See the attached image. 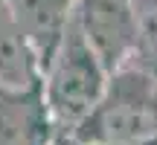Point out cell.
<instances>
[{"mask_svg": "<svg viewBox=\"0 0 157 145\" xmlns=\"http://www.w3.org/2000/svg\"><path fill=\"white\" fill-rule=\"evenodd\" d=\"M157 134V78L128 76L105 87V96L82 122V136L90 142H143Z\"/></svg>", "mask_w": 157, "mask_h": 145, "instance_id": "1", "label": "cell"}, {"mask_svg": "<svg viewBox=\"0 0 157 145\" xmlns=\"http://www.w3.org/2000/svg\"><path fill=\"white\" fill-rule=\"evenodd\" d=\"M102 67L93 50H70L56 67L50 81V105L61 122H84L108 84L102 81Z\"/></svg>", "mask_w": 157, "mask_h": 145, "instance_id": "2", "label": "cell"}]
</instances>
